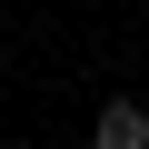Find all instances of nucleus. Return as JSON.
Here are the masks:
<instances>
[{"label":"nucleus","mask_w":149,"mask_h":149,"mask_svg":"<svg viewBox=\"0 0 149 149\" xmlns=\"http://www.w3.org/2000/svg\"><path fill=\"white\" fill-rule=\"evenodd\" d=\"M90 149H149V109H139V100H100Z\"/></svg>","instance_id":"nucleus-1"}]
</instances>
